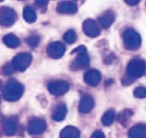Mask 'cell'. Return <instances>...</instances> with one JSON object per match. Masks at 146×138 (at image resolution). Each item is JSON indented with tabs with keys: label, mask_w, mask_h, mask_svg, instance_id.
Masks as SVG:
<instances>
[{
	"label": "cell",
	"mask_w": 146,
	"mask_h": 138,
	"mask_svg": "<svg viewBox=\"0 0 146 138\" xmlns=\"http://www.w3.org/2000/svg\"><path fill=\"white\" fill-rule=\"evenodd\" d=\"M146 62L142 59H133L127 65V73L121 79L125 86L132 85L136 79H139L145 74Z\"/></svg>",
	"instance_id": "1"
},
{
	"label": "cell",
	"mask_w": 146,
	"mask_h": 138,
	"mask_svg": "<svg viewBox=\"0 0 146 138\" xmlns=\"http://www.w3.org/2000/svg\"><path fill=\"white\" fill-rule=\"evenodd\" d=\"M23 92V85L15 79H10L3 89V97L9 102H17L22 96Z\"/></svg>",
	"instance_id": "2"
},
{
	"label": "cell",
	"mask_w": 146,
	"mask_h": 138,
	"mask_svg": "<svg viewBox=\"0 0 146 138\" xmlns=\"http://www.w3.org/2000/svg\"><path fill=\"white\" fill-rule=\"evenodd\" d=\"M72 55L76 54V57L73 60L70 64V69L72 71H80L86 68L90 64V57L87 54V50L86 46L80 45L76 49H74Z\"/></svg>",
	"instance_id": "3"
},
{
	"label": "cell",
	"mask_w": 146,
	"mask_h": 138,
	"mask_svg": "<svg viewBox=\"0 0 146 138\" xmlns=\"http://www.w3.org/2000/svg\"><path fill=\"white\" fill-rule=\"evenodd\" d=\"M122 38L124 46L128 50H137L141 46V36L133 29L126 30L123 33Z\"/></svg>",
	"instance_id": "4"
},
{
	"label": "cell",
	"mask_w": 146,
	"mask_h": 138,
	"mask_svg": "<svg viewBox=\"0 0 146 138\" xmlns=\"http://www.w3.org/2000/svg\"><path fill=\"white\" fill-rule=\"evenodd\" d=\"M33 56L30 53L22 52L17 54L12 60V64L15 69L18 72H24L26 71L30 64L32 63Z\"/></svg>",
	"instance_id": "5"
},
{
	"label": "cell",
	"mask_w": 146,
	"mask_h": 138,
	"mask_svg": "<svg viewBox=\"0 0 146 138\" xmlns=\"http://www.w3.org/2000/svg\"><path fill=\"white\" fill-rule=\"evenodd\" d=\"M17 20L15 11L9 7L3 6L0 8V24L3 27H10Z\"/></svg>",
	"instance_id": "6"
},
{
	"label": "cell",
	"mask_w": 146,
	"mask_h": 138,
	"mask_svg": "<svg viewBox=\"0 0 146 138\" xmlns=\"http://www.w3.org/2000/svg\"><path fill=\"white\" fill-rule=\"evenodd\" d=\"M47 129V123L44 120L39 118L32 119L27 125V132L31 136H38L43 134Z\"/></svg>",
	"instance_id": "7"
},
{
	"label": "cell",
	"mask_w": 146,
	"mask_h": 138,
	"mask_svg": "<svg viewBox=\"0 0 146 138\" xmlns=\"http://www.w3.org/2000/svg\"><path fill=\"white\" fill-rule=\"evenodd\" d=\"M47 89L51 95L60 96L66 94L68 91L69 84L64 80H55L48 84Z\"/></svg>",
	"instance_id": "8"
},
{
	"label": "cell",
	"mask_w": 146,
	"mask_h": 138,
	"mask_svg": "<svg viewBox=\"0 0 146 138\" xmlns=\"http://www.w3.org/2000/svg\"><path fill=\"white\" fill-rule=\"evenodd\" d=\"M65 51H66V48L64 44L62 42H58V41L49 44L46 49L48 56L55 60L62 58L64 55Z\"/></svg>",
	"instance_id": "9"
},
{
	"label": "cell",
	"mask_w": 146,
	"mask_h": 138,
	"mask_svg": "<svg viewBox=\"0 0 146 138\" xmlns=\"http://www.w3.org/2000/svg\"><path fill=\"white\" fill-rule=\"evenodd\" d=\"M84 33L89 38H97L100 35L101 30L97 22L92 19H87L82 25Z\"/></svg>",
	"instance_id": "10"
},
{
	"label": "cell",
	"mask_w": 146,
	"mask_h": 138,
	"mask_svg": "<svg viewBox=\"0 0 146 138\" xmlns=\"http://www.w3.org/2000/svg\"><path fill=\"white\" fill-rule=\"evenodd\" d=\"M94 106H95L94 98L89 94H84L80 101L79 112L83 114H88L94 108Z\"/></svg>",
	"instance_id": "11"
},
{
	"label": "cell",
	"mask_w": 146,
	"mask_h": 138,
	"mask_svg": "<svg viewBox=\"0 0 146 138\" xmlns=\"http://www.w3.org/2000/svg\"><path fill=\"white\" fill-rule=\"evenodd\" d=\"M18 125V119L16 117H9L3 121L2 130L3 132L9 137L14 136L16 132Z\"/></svg>",
	"instance_id": "12"
},
{
	"label": "cell",
	"mask_w": 146,
	"mask_h": 138,
	"mask_svg": "<svg viewBox=\"0 0 146 138\" xmlns=\"http://www.w3.org/2000/svg\"><path fill=\"white\" fill-rule=\"evenodd\" d=\"M78 10L77 4L72 1H62L56 6V11L59 14H75Z\"/></svg>",
	"instance_id": "13"
},
{
	"label": "cell",
	"mask_w": 146,
	"mask_h": 138,
	"mask_svg": "<svg viewBox=\"0 0 146 138\" xmlns=\"http://www.w3.org/2000/svg\"><path fill=\"white\" fill-rule=\"evenodd\" d=\"M84 81L86 85L96 87L101 81V73L99 71L95 69H91L84 74Z\"/></svg>",
	"instance_id": "14"
},
{
	"label": "cell",
	"mask_w": 146,
	"mask_h": 138,
	"mask_svg": "<svg viewBox=\"0 0 146 138\" xmlns=\"http://www.w3.org/2000/svg\"><path fill=\"white\" fill-rule=\"evenodd\" d=\"M98 22L99 25L101 26L102 28L104 29H108L110 28L112 24L115 22V14L112 10H107L104 13H103L98 18Z\"/></svg>",
	"instance_id": "15"
},
{
	"label": "cell",
	"mask_w": 146,
	"mask_h": 138,
	"mask_svg": "<svg viewBox=\"0 0 146 138\" xmlns=\"http://www.w3.org/2000/svg\"><path fill=\"white\" fill-rule=\"evenodd\" d=\"M128 137L131 138H146L145 124H138L133 126L128 131Z\"/></svg>",
	"instance_id": "16"
},
{
	"label": "cell",
	"mask_w": 146,
	"mask_h": 138,
	"mask_svg": "<svg viewBox=\"0 0 146 138\" xmlns=\"http://www.w3.org/2000/svg\"><path fill=\"white\" fill-rule=\"evenodd\" d=\"M68 113V109L65 104H59L52 114V120L56 122L62 121Z\"/></svg>",
	"instance_id": "17"
},
{
	"label": "cell",
	"mask_w": 146,
	"mask_h": 138,
	"mask_svg": "<svg viewBox=\"0 0 146 138\" xmlns=\"http://www.w3.org/2000/svg\"><path fill=\"white\" fill-rule=\"evenodd\" d=\"M3 42L7 47L11 48V49L17 48L21 44L19 38L13 33H9V34L4 35L3 37Z\"/></svg>",
	"instance_id": "18"
},
{
	"label": "cell",
	"mask_w": 146,
	"mask_h": 138,
	"mask_svg": "<svg viewBox=\"0 0 146 138\" xmlns=\"http://www.w3.org/2000/svg\"><path fill=\"white\" fill-rule=\"evenodd\" d=\"M133 112L131 109H124L123 111H121L118 116H117V121L123 126V127H127L130 122L131 118L133 116Z\"/></svg>",
	"instance_id": "19"
},
{
	"label": "cell",
	"mask_w": 146,
	"mask_h": 138,
	"mask_svg": "<svg viewBox=\"0 0 146 138\" xmlns=\"http://www.w3.org/2000/svg\"><path fill=\"white\" fill-rule=\"evenodd\" d=\"M80 136V131L74 126H66L61 132V138H78Z\"/></svg>",
	"instance_id": "20"
},
{
	"label": "cell",
	"mask_w": 146,
	"mask_h": 138,
	"mask_svg": "<svg viewBox=\"0 0 146 138\" xmlns=\"http://www.w3.org/2000/svg\"><path fill=\"white\" fill-rule=\"evenodd\" d=\"M23 18L27 23H33L37 20L35 10L31 6H26L23 9Z\"/></svg>",
	"instance_id": "21"
},
{
	"label": "cell",
	"mask_w": 146,
	"mask_h": 138,
	"mask_svg": "<svg viewBox=\"0 0 146 138\" xmlns=\"http://www.w3.org/2000/svg\"><path fill=\"white\" fill-rule=\"evenodd\" d=\"M115 116H116L115 112L113 109H110L104 114L101 119V122L104 126H110L114 123L115 120Z\"/></svg>",
	"instance_id": "22"
},
{
	"label": "cell",
	"mask_w": 146,
	"mask_h": 138,
	"mask_svg": "<svg viewBox=\"0 0 146 138\" xmlns=\"http://www.w3.org/2000/svg\"><path fill=\"white\" fill-rule=\"evenodd\" d=\"M27 44L32 48H35L37 47L39 43H40V37L38 35H32V36H29L27 38H26L25 39Z\"/></svg>",
	"instance_id": "23"
},
{
	"label": "cell",
	"mask_w": 146,
	"mask_h": 138,
	"mask_svg": "<svg viewBox=\"0 0 146 138\" xmlns=\"http://www.w3.org/2000/svg\"><path fill=\"white\" fill-rule=\"evenodd\" d=\"M63 39L68 44H74L77 40V34L74 30H68L63 35Z\"/></svg>",
	"instance_id": "24"
},
{
	"label": "cell",
	"mask_w": 146,
	"mask_h": 138,
	"mask_svg": "<svg viewBox=\"0 0 146 138\" xmlns=\"http://www.w3.org/2000/svg\"><path fill=\"white\" fill-rule=\"evenodd\" d=\"M133 96L139 99H144L146 97V87L139 86L133 90Z\"/></svg>",
	"instance_id": "25"
},
{
	"label": "cell",
	"mask_w": 146,
	"mask_h": 138,
	"mask_svg": "<svg viewBox=\"0 0 146 138\" xmlns=\"http://www.w3.org/2000/svg\"><path fill=\"white\" fill-rule=\"evenodd\" d=\"M15 70V69L12 63H6L3 65V67L2 68V73L4 76H9V75L13 74Z\"/></svg>",
	"instance_id": "26"
},
{
	"label": "cell",
	"mask_w": 146,
	"mask_h": 138,
	"mask_svg": "<svg viewBox=\"0 0 146 138\" xmlns=\"http://www.w3.org/2000/svg\"><path fill=\"white\" fill-rule=\"evenodd\" d=\"M49 3V0H35V4L38 8H45Z\"/></svg>",
	"instance_id": "27"
},
{
	"label": "cell",
	"mask_w": 146,
	"mask_h": 138,
	"mask_svg": "<svg viewBox=\"0 0 146 138\" xmlns=\"http://www.w3.org/2000/svg\"><path fill=\"white\" fill-rule=\"evenodd\" d=\"M115 55L112 54V53H110V55H108V56H106L105 58H104V63L105 64H110L114 60H115Z\"/></svg>",
	"instance_id": "28"
},
{
	"label": "cell",
	"mask_w": 146,
	"mask_h": 138,
	"mask_svg": "<svg viewBox=\"0 0 146 138\" xmlns=\"http://www.w3.org/2000/svg\"><path fill=\"white\" fill-rule=\"evenodd\" d=\"M104 137H105L104 134L102 131H95V132L92 135V138H104Z\"/></svg>",
	"instance_id": "29"
},
{
	"label": "cell",
	"mask_w": 146,
	"mask_h": 138,
	"mask_svg": "<svg viewBox=\"0 0 146 138\" xmlns=\"http://www.w3.org/2000/svg\"><path fill=\"white\" fill-rule=\"evenodd\" d=\"M125 3L130 6H134V5H137L141 0H124Z\"/></svg>",
	"instance_id": "30"
},
{
	"label": "cell",
	"mask_w": 146,
	"mask_h": 138,
	"mask_svg": "<svg viewBox=\"0 0 146 138\" xmlns=\"http://www.w3.org/2000/svg\"><path fill=\"white\" fill-rule=\"evenodd\" d=\"M3 1H4V0H0V2H3Z\"/></svg>",
	"instance_id": "31"
},
{
	"label": "cell",
	"mask_w": 146,
	"mask_h": 138,
	"mask_svg": "<svg viewBox=\"0 0 146 138\" xmlns=\"http://www.w3.org/2000/svg\"><path fill=\"white\" fill-rule=\"evenodd\" d=\"M21 1H22V0H21Z\"/></svg>",
	"instance_id": "32"
}]
</instances>
